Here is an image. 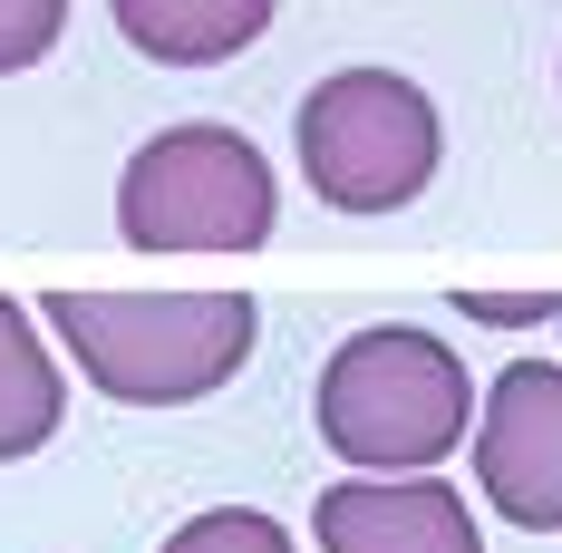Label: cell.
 Masks as SVG:
<instances>
[{
  "mask_svg": "<svg viewBox=\"0 0 562 553\" xmlns=\"http://www.w3.org/2000/svg\"><path fill=\"white\" fill-rule=\"evenodd\" d=\"M116 30L166 68H214L272 30V0H108Z\"/></svg>",
  "mask_w": 562,
  "mask_h": 553,
  "instance_id": "7",
  "label": "cell"
},
{
  "mask_svg": "<svg viewBox=\"0 0 562 553\" xmlns=\"http://www.w3.org/2000/svg\"><path fill=\"white\" fill-rule=\"evenodd\" d=\"M475 486L524 534H562V360H514L475 408Z\"/></svg>",
  "mask_w": 562,
  "mask_h": 553,
  "instance_id": "5",
  "label": "cell"
},
{
  "mask_svg": "<svg viewBox=\"0 0 562 553\" xmlns=\"http://www.w3.org/2000/svg\"><path fill=\"white\" fill-rule=\"evenodd\" d=\"M291 146H301V175H311L321 204H339V214H397V204H417L437 185L447 126H437L417 78H397V68H339V78H321L301 98Z\"/></svg>",
  "mask_w": 562,
  "mask_h": 553,
  "instance_id": "3",
  "label": "cell"
},
{
  "mask_svg": "<svg viewBox=\"0 0 562 553\" xmlns=\"http://www.w3.org/2000/svg\"><path fill=\"white\" fill-rule=\"evenodd\" d=\"M49 331L68 340L78 379L126 408H184L252 360V291H49Z\"/></svg>",
  "mask_w": 562,
  "mask_h": 553,
  "instance_id": "1",
  "label": "cell"
},
{
  "mask_svg": "<svg viewBox=\"0 0 562 553\" xmlns=\"http://www.w3.org/2000/svg\"><path fill=\"white\" fill-rule=\"evenodd\" d=\"M116 233L136 253H252L272 243V166L243 126H166L116 175Z\"/></svg>",
  "mask_w": 562,
  "mask_h": 553,
  "instance_id": "4",
  "label": "cell"
},
{
  "mask_svg": "<svg viewBox=\"0 0 562 553\" xmlns=\"http://www.w3.org/2000/svg\"><path fill=\"white\" fill-rule=\"evenodd\" d=\"M58 408H68V388H58V360L40 350V321L0 291V466L40 456L58 438Z\"/></svg>",
  "mask_w": 562,
  "mask_h": 553,
  "instance_id": "8",
  "label": "cell"
},
{
  "mask_svg": "<svg viewBox=\"0 0 562 553\" xmlns=\"http://www.w3.org/2000/svg\"><path fill=\"white\" fill-rule=\"evenodd\" d=\"M456 301H465V321H485V331H524V321H553L562 291H465L456 281Z\"/></svg>",
  "mask_w": 562,
  "mask_h": 553,
  "instance_id": "11",
  "label": "cell"
},
{
  "mask_svg": "<svg viewBox=\"0 0 562 553\" xmlns=\"http://www.w3.org/2000/svg\"><path fill=\"white\" fill-rule=\"evenodd\" d=\"M156 553H291V534L252 505H214V515H184Z\"/></svg>",
  "mask_w": 562,
  "mask_h": 553,
  "instance_id": "9",
  "label": "cell"
},
{
  "mask_svg": "<svg viewBox=\"0 0 562 553\" xmlns=\"http://www.w3.org/2000/svg\"><path fill=\"white\" fill-rule=\"evenodd\" d=\"M321 553H485L475 515L437 476H349L311 505Z\"/></svg>",
  "mask_w": 562,
  "mask_h": 553,
  "instance_id": "6",
  "label": "cell"
},
{
  "mask_svg": "<svg viewBox=\"0 0 562 553\" xmlns=\"http://www.w3.org/2000/svg\"><path fill=\"white\" fill-rule=\"evenodd\" d=\"M321 446L369 476H427L475 428V388L437 331H349L321 369Z\"/></svg>",
  "mask_w": 562,
  "mask_h": 553,
  "instance_id": "2",
  "label": "cell"
},
{
  "mask_svg": "<svg viewBox=\"0 0 562 553\" xmlns=\"http://www.w3.org/2000/svg\"><path fill=\"white\" fill-rule=\"evenodd\" d=\"M553 321H562V311H553Z\"/></svg>",
  "mask_w": 562,
  "mask_h": 553,
  "instance_id": "12",
  "label": "cell"
},
{
  "mask_svg": "<svg viewBox=\"0 0 562 553\" xmlns=\"http://www.w3.org/2000/svg\"><path fill=\"white\" fill-rule=\"evenodd\" d=\"M58 30H68V0H0V78L40 68L58 49Z\"/></svg>",
  "mask_w": 562,
  "mask_h": 553,
  "instance_id": "10",
  "label": "cell"
}]
</instances>
